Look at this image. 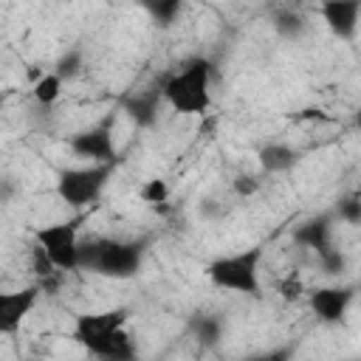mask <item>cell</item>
Listing matches in <instances>:
<instances>
[{
	"instance_id": "1",
	"label": "cell",
	"mask_w": 361,
	"mask_h": 361,
	"mask_svg": "<svg viewBox=\"0 0 361 361\" xmlns=\"http://www.w3.org/2000/svg\"><path fill=\"white\" fill-rule=\"evenodd\" d=\"M124 324H127V310L124 307L99 310V313H82V316H76L71 336L90 355H99V358H133L135 347H133V338L124 330Z\"/></svg>"
},
{
	"instance_id": "2",
	"label": "cell",
	"mask_w": 361,
	"mask_h": 361,
	"mask_svg": "<svg viewBox=\"0 0 361 361\" xmlns=\"http://www.w3.org/2000/svg\"><path fill=\"white\" fill-rule=\"evenodd\" d=\"M161 96L175 113L203 116L212 104V62L192 59L164 82Z\"/></svg>"
},
{
	"instance_id": "3",
	"label": "cell",
	"mask_w": 361,
	"mask_h": 361,
	"mask_svg": "<svg viewBox=\"0 0 361 361\" xmlns=\"http://www.w3.org/2000/svg\"><path fill=\"white\" fill-rule=\"evenodd\" d=\"M144 259L141 243H127V240H90L79 243V268H87L99 276L110 279H130L138 274Z\"/></svg>"
},
{
	"instance_id": "4",
	"label": "cell",
	"mask_w": 361,
	"mask_h": 361,
	"mask_svg": "<svg viewBox=\"0 0 361 361\" xmlns=\"http://www.w3.org/2000/svg\"><path fill=\"white\" fill-rule=\"evenodd\" d=\"M259 259H262L259 245L237 251V254H223L206 265V276L212 279V285L223 290L257 296L259 293Z\"/></svg>"
},
{
	"instance_id": "5",
	"label": "cell",
	"mask_w": 361,
	"mask_h": 361,
	"mask_svg": "<svg viewBox=\"0 0 361 361\" xmlns=\"http://www.w3.org/2000/svg\"><path fill=\"white\" fill-rule=\"evenodd\" d=\"M116 164H87V166H71L56 175V195L62 203L82 209L99 200L102 189L107 186Z\"/></svg>"
},
{
	"instance_id": "6",
	"label": "cell",
	"mask_w": 361,
	"mask_h": 361,
	"mask_svg": "<svg viewBox=\"0 0 361 361\" xmlns=\"http://www.w3.org/2000/svg\"><path fill=\"white\" fill-rule=\"evenodd\" d=\"M37 245L45 251L56 271L79 268V231L73 223H51L37 231Z\"/></svg>"
},
{
	"instance_id": "7",
	"label": "cell",
	"mask_w": 361,
	"mask_h": 361,
	"mask_svg": "<svg viewBox=\"0 0 361 361\" xmlns=\"http://www.w3.org/2000/svg\"><path fill=\"white\" fill-rule=\"evenodd\" d=\"M68 147L82 161H90V164H116L118 152H116V141H113V118L107 116L99 124L79 130L76 135H71Z\"/></svg>"
},
{
	"instance_id": "8",
	"label": "cell",
	"mask_w": 361,
	"mask_h": 361,
	"mask_svg": "<svg viewBox=\"0 0 361 361\" xmlns=\"http://www.w3.org/2000/svg\"><path fill=\"white\" fill-rule=\"evenodd\" d=\"M39 288H20V290H0V336H11L20 330L25 316L34 310Z\"/></svg>"
},
{
	"instance_id": "9",
	"label": "cell",
	"mask_w": 361,
	"mask_h": 361,
	"mask_svg": "<svg viewBox=\"0 0 361 361\" xmlns=\"http://www.w3.org/2000/svg\"><path fill=\"white\" fill-rule=\"evenodd\" d=\"M353 293L347 288H338V285H324V288H316L310 290L307 302H310V310L324 322V324H336L344 319L347 313V305H350Z\"/></svg>"
},
{
	"instance_id": "10",
	"label": "cell",
	"mask_w": 361,
	"mask_h": 361,
	"mask_svg": "<svg viewBox=\"0 0 361 361\" xmlns=\"http://www.w3.org/2000/svg\"><path fill=\"white\" fill-rule=\"evenodd\" d=\"M361 3L358 0H324L322 3V20L338 39H353L358 28Z\"/></svg>"
},
{
	"instance_id": "11",
	"label": "cell",
	"mask_w": 361,
	"mask_h": 361,
	"mask_svg": "<svg viewBox=\"0 0 361 361\" xmlns=\"http://www.w3.org/2000/svg\"><path fill=\"white\" fill-rule=\"evenodd\" d=\"M257 158H259V166H262L265 172H288V169H293L296 161H299L296 149L288 147V144H282V141H271V144H265V147L259 149Z\"/></svg>"
},
{
	"instance_id": "12",
	"label": "cell",
	"mask_w": 361,
	"mask_h": 361,
	"mask_svg": "<svg viewBox=\"0 0 361 361\" xmlns=\"http://www.w3.org/2000/svg\"><path fill=\"white\" fill-rule=\"evenodd\" d=\"M293 240L305 248H313L316 254L327 251L330 248V220L327 217H313L307 223H302L293 234Z\"/></svg>"
},
{
	"instance_id": "13",
	"label": "cell",
	"mask_w": 361,
	"mask_h": 361,
	"mask_svg": "<svg viewBox=\"0 0 361 361\" xmlns=\"http://www.w3.org/2000/svg\"><path fill=\"white\" fill-rule=\"evenodd\" d=\"M158 96L161 93H135L133 99H127L130 118L141 127H149L155 121V113H158Z\"/></svg>"
},
{
	"instance_id": "14",
	"label": "cell",
	"mask_w": 361,
	"mask_h": 361,
	"mask_svg": "<svg viewBox=\"0 0 361 361\" xmlns=\"http://www.w3.org/2000/svg\"><path fill=\"white\" fill-rule=\"evenodd\" d=\"M158 25H169L178 14H180V6L183 0H135Z\"/></svg>"
},
{
	"instance_id": "15",
	"label": "cell",
	"mask_w": 361,
	"mask_h": 361,
	"mask_svg": "<svg viewBox=\"0 0 361 361\" xmlns=\"http://www.w3.org/2000/svg\"><path fill=\"white\" fill-rule=\"evenodd\" d=\"M62 82H65V79H62L56 71H48V73H42V76L34 82V90H31V93H34V99H37L39 104L48 107V104H54V102L59 99Z\"/></svg>"
},
{
	"instance_id": "16",
	"label": "cell",
	"mask_w": 361,
	"mask_h": 361,
	"mask_svg": "<svg viewBox=\"0 0 361 361\" xmlns=\"http://www.w3.org/2000/svg\"><path fill=\"white\" fill-rule=\"evenodd\" d=\"M138 197L144 200V203H149V206H161V203H166L169 200V183L164 180V178H149V180H144L141 183V189H138Z\"/></svg>"
},
{
	"instance_id": "17",
	"label": "cell",
	"mask_w": 361,
	"mask_h": 361,
	"mask_svg": "<svg viewBox=\"0 0 361 361\" xmlns=\"http://www.w3.org/2000/svg\"><path fill=\"white\" fill-rule=\"evenodd\" d=\"M276 293H279V299L282 302H299L302 296H305V282H302V276L296 274V271H290V274H285L282 279H279V285H276Z\"/></svg>"
},
{
	"instance_id": "18",
	"label": "cell",
	"mask_w": 361,
	"mask_h": 361,
	"mask_svg": "<svg viewBox=\"0 0 361 361\" xmlns=\"http://www.w3.org/2000/svg\"><path fill=\"white\" fill-rule=\"evenodd\" d=\"M338 217L347 220L350 226L361 223V203H358V195L355 192H350L344 200H338Z\"/></svg>"
},
{
	"instance_id": "19",
	"label": "cell",
	"mask_w": 361,
	"mask_h": 361,
	"mask_svg": "<svg viewBox=\"0 0 361 361\" xmlns=\"http://www.w3.org/2000/svg\"><path fill=\"white\" fill-rule=\"evenodd\" d=\"M231 189H234L240 197H251V195L259 192V180H257L254 175H237V178L231 180Z\"/></svg>"
},
{
	"instance_id": "20",
	"label": "cell",
	"mask_w": 361,
	"mask_h": 361,
	"mask_svg": "<svg viewBox=\"0 0 361 361\" xmlns=\"http://www.w3.org/2000/svg\"><path fill=\"white\" fill-rule=\"evenodd\" d=\"M276 28H279L282 34L293 37V34H299V28H302V17H299V14H279V17H276Z\"/></svg>"
},
{
	"instance_id": "21",
	"label": "cell",
	"mask_w": 361,
	"mask_h": 361,
	"mask_svg": "<svg viewBox=\"0 0 361 361\" xmlns=\"http://www.w3.org/2000/svg\"><path fill=\"white\" fill-rule=\"evenodd\" d=\"M56 73L65 79V76H73L76 73V54H71V56H62L59 59V65H56Z\"/></svg>"
},
{
	"instance_id": "22",
	"label": "cell",
	"mask_w": 361,
	"mask_h": 361,
	"mask_svg": "<svg viewBox=\"0 0 361 361\" xmlns=\"http://www.w3.org/2000/svg\"><path fill=\"white\" fill-rule=\"evenodd\" d=\"M0 104H3V96H0Z\"/></svg>"
}]
</instances>
